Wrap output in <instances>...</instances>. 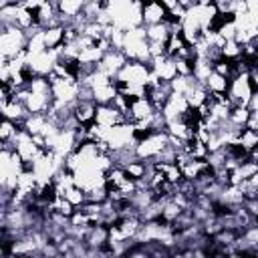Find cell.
Listing matches in <instances>:
<instances>
[{
    "label": "cell",
    "instance_id": "1",
    "mask_svg": "<svg viewBox=\"0 0 258 258\" xmlns=\"http://www.w3.org/2000/svg\"><path fill=\"white\" fill-rule=\"evenodd\" d=\"M165 16V8L163 2H147L141 4V20L143 26H153V24H161Z\"/></svg>",
    "mask_w": 258,
    "mask_h": 258
}]
</instances>
